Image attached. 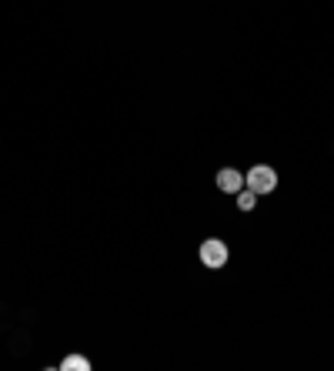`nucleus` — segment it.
Masks as SVG:
<instances>
[{"label":"nucleus","mask_w":334,"mask_h":371,"mask_svg":"<svg viewBox=\"0 0 334 371\" xmlns=\"http://www.w3.org/2000/svg\"><path fill=\"white\" fill-rule=\"evenodd\" d=\"M228 258H231V251H228V245H224L221 238H208V241L201 245V264H204V268H211V271L224 268Z\"/></svg>","instance_id":"f257e3e1"},{"label":"nucleus","mask_w":334,"mask_h":371,"mask_svg":"<svg viewBox=\"0 0 334 371\" xmlns=\"http://www.w3.org/2000/svg\"><path fill=\"white\" fill-rule=\"evenodd\" d=\"M247 187L254 194H271L274 187H277V170L268 168V164H254V168L247 170Z\"/></svg>","instance_id":"f03ea898"},{"label":"nucleus","mask_w":334,"mask_h":371,"mask_svg":"<svg viewBox=\"0 0 334 371\" xmlns=\"http://www.w3.org/2000/svg\"><path fill=\"white\" fill-rule=\"evenodd\" d=\"M217 187H221L224 194H238L244 187V174L238 168H221L217 170Z\"/></svg>","instance_id":"7ed1b4c3"},{"label":"nucleus","mask_w":334,"mask_h":371,"mask_svg":"<svg viewBox=\"0 0 334 371\" xmlns=\"http://www.w3.org/2000/svg\"><path fill=\"white\" fill-rule=\"evenodd\" d=\"M61 371H91V361L80 355H67L61 361Z\"/></svg>","instance_id":"20e7f679"},{"label":"nucleus","mask_w":334,"mask_h":371,"mask_svg":"<svg viewBox=\"0 0 334 371\" xmlns=\"http://www.w3.org/2000/svg\"><path fill=\"white\" fill-rule=\"evenodd\" d=\"M254 204H258V194H254L251 187H241V191H238V208H241V211H254Z\"/></svg>","instance_id":"39448f33"}]
</instances>
